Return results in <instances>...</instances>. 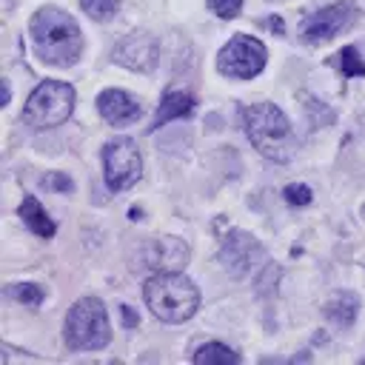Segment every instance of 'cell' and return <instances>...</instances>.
Instances as JSON below:
<instances>
[{
  "label": "cell",
  "instance_id": "obj_6",
  "mask_svg": "<svg viewBox=\"0 0 365 365\" xmlns=\"http://www.w3.org/2000/svg\"><path fill=\"white\" fill-rule=\"evenodd\" d=\"M103 168H106V182L111 191L131 188L143 174V157H140L137 143L131 137H114L111 143H106Z\"/></svg>",
  "mask_w": 365,
  "mask_h": 365
},
{
  "label": "cell",
  "instance_id": "obj_8",
  "mask_svg": "<svg viewBox=\"0 0 365 365\" xmlns=\"http://www.w3.org/2000/svg\"><path fill=\"white\" fill-rule=\"evenodd\" d=\"M140 265L151 274L157 271H182L188 262V245L177 237H157L140 245Z\"/></svg>",
  "mask_w": 365,
  "mask_h": 365
},
{
  "label": "cell",
  "instance_id": "obj_22",
  "mask_svg": "<svg viewBox=\"0 0 365 365\" xmlns=\"http://www.w3.org/2000/svg\"><path fill=\"white\" fill-rule=\"evenodd\" d=\"M46 185L54 188V191H71V180L63 177V174H48L46 177Z\"/></svg>",
  "mask_w": 365,
  "mask_h": 365
},
{
  "label": "cell",
  "instance_id": "obj_7",
  "mask_svg": "<svg viewBox=\"0 0 365 365\" xmlns=\"http://www.w3.org/2000/svg\"><path fill=\"white\" fill-rule=\"evenodd\" d=\"M265 57H268V54H265V46H262L259 40H254V37H248V34H237V37H231V40L222 46V51H220V57H217V66H220V71L228 74V77L251 80V77H257V74L262 71Z\"/></svg>",
  "mask_w": 365,
  "mask_h": 365
},
{
  "label": "cell",
  "instance_id": "obj_15",
  "mask_svg": "<svg viewBox=\"0 0 365 365\" xmlns=\"http://www.w3.org/2000/svg\"><path fill=\"white\" fill-rule=\"evenodd\" d=\"M194 362L197 365H214V362H240V354L231 351L228 345L222 342H208L202 348L194 351Z\"/></svg>",
  "mask_w": 365,
  "mask_h": 365
},
{
  "label": "cell",
  "instance_id": "obj_3",
  "mask_svg": "<svg viewBox=\"0 0 365 365\" xmlns=\"http://www.w3.org/2000/svg\"><path fill=\"white\" fill-rule=\"evenodd\" d=\"M242 128L248 140L271 160L285 163L291 157V123L274 103H257L242 108Z\"/></svg>",
  "mask_w": 365,
  "mask_h": 365
},
{
  "label": "cell",
  "instance_id": "obj_9",
  "mask_svg": "<svg viewBox=\"0 0 365 365\" xmlns=\"http://www.w3.org/2000/svg\"><path fill=\"white\" fill-rule=\"evenodd\" d=\"M220 259L228 271H234V277H242V274H251L265 259V254H262V245L254 237H248L245 231H231L222 240Z\"/></svg>",
  "mask_w": 365,
  "mask_h": 365
},
{
  "label": "cell",
  "instance_id": "obj_24",
  "mask_svg": "<svg viewBox=\"0 0 365 365\" xmlns=\"http://www.w3.org/2000/svg\"><path fill=\"white\" fill-rule=\"evenodd\" d=\"M123 314H125V325H134V314L128 308H123Z\"/></svg>",
  "mask_w": 365,
  "mask_h": 365
},
{
  "label": "cell",
  "instance_id": "obj_12",
  "mask_svg": "<svg viewBox=\"0 0 365 365\" xmlns=\"http://www.w3.org/2000/svg\"><path fill=\"white\" fill-rule=\"evenodd\" d=\"M97 111H100L103 120L111 123V125H128V123H134V120L143 114L140 103L131 100V97H128L125 91H120V88L103 91V94L97 97Z\"/></svg>",
  "mask_w": 365,
  "mask_h": 365
},
{
  "label": "cell",
  "instance_id": "obj_5",
  "mask_svg": "<svg viewBox=\"0 0 365 365\" xmlns=\"http://www.w3.org/2000/svg\"><path fill=\"white\" fill-rule=\"evenodd\" d=\"M71 111H74V88L60 80H46L29 94L23 120L34 128H51L60 125Z\"/></svg>",
  "mask_w": 365,
  "mask_h": 365
},
{
  "label": "cell",
  "instance_id": "obj_18",
  "mask_svg": "<svg viewBox=\"0 0 365 365\" xmlns=\"http://www.w3.org/2000/svg\"><path fill=\"white\" fill-rule=\"evenodd\" d=\"M80 6H83V11L91 17V20H108V17H114L117 14V9H120V0H80Z\"/></svg>",
  "mask_w": 365,
  "mask_h": 365
},
{
  "label": "cell",
  "instance_id": "obj_21",
  "mask_svg": "<svg viewBox=\"0 0 365 365\" xmlns=\"http://www.w3.org/2000/svg\"><path fill=\"white\" fill-rule=\"evenodd\" d=\"M285 200H288L291 205H308V202H311V188L302 185V182L288 185V188H285Z\"/></svg>",
  "mask_w": 365,
  "mask_h": 365
},
{
  "label": "cell",
  "instance_id": "obj_1",
  "mask_svg": "<svg viewBox=\"0 0 365 365\" xmlns=\"http://www.w3.org/2000/svg\"><path fill=\"white\" fill-rule=\"evenodd\" d=\"M34 51L48 66H71L83 51V34L71 14L63 9L46 6L31 17Z\"/></svg>",
  "mask_w": 365,
  "mask_h": 365
},
{
  "label": "cell",
  "instance_id": "obj_19",
  "mask_svg": "<svg viewBox=\"0 0 365 365\" xmlns=\"http://www.w3.org/2000/svg\"><path fill=\"white\" fill-rule=\"evenodd\" d=\"M6 294H9L11 299H17V302H23V305H37V302L43 299V291H40L37 285H31V282H20V285H9V288H6Z\"/></svg>",
  "mask_w": 365,
  "mask_h": 365
},
{
  "label": "cell",
  "instance_id": "obj_20",
  "mask_svg": "<svg viewBox=\"0 0 365 365\" xmlns=\"http://www.w3.org/2000/svg\"><path fill=\"white\" fill-rule=\"evenodd\" d=\"M208 6H211V11H214L217 17L231 20V17H237V14H240L242 0H208Z\"/></svg>",
  "mask_w": 365,
  "mask_h": 365
},
{
  "label": "cell",
  "instance_id": "obj_16",
  "mask_svg": "<svg viewBox=\"0 0 365 365\" xmlns=\"http://www.w3.org/2000/svg\"><path fill=\"white\" fill-rule=\"evenodd\" d=\"M325 314H328L336 325H351V319H354V314H356V297H354V294H336V297L328 302Z\"/></svg>",
  "mask_w": 365,
  "mask_h": 365
},
{
  "label": "cell",
  "instance_id": "obj_17",
  "mask_svg": "<svg viewBox=\"0 0 365 365\" xmlns=\"http://www.w3.org/2000/svg\"><path fill=\"white\" fill-rule=\"evenodd\" d=\"M339 68H342L345 77H359V74H365V60L359 57V48H356V46H345V48L339 51Z\"/></svg>",
  "mask_w": 365,
  "mask_h": 365
},
{
  "label": "cell",
  "instance_id": "obj_4",
  "mask_svg": "<svg viewBox=\"0 0 365 365\" xmlns=\"http://www.w3.org/2000/svg\"><path fill=\"white\" fill-rule=\"evenodd\" d=\"M66 342L74 351H100L108 345V317L97 297H83L71 305L66 317Z\"/></svg>",
  "mask_w": 365,
  "mask_h": 365
},
{
  "label": "cell",
  "instance_id": "obj_23",
  "mask_svg": "<svg viewBox=\"0 0 365 365\" xmlns=\"http://www.w3.org/2000/svg\"><path fill=\"white\" fill-rule=\"evenodd\" d=\"M268 26H271V29H277V31H282V20H279V17H271V20H268Z\"/></svg>",
  "mask_w": 365,
  "mask_h": 365
},
{
  "label": "cell",
  "instance_id": "obj_13",
  "mask_svg": "<svg viewBox=\"0 0 365 365\" xmlns=\"http://www.w3.org/2000/svg\"><path fill=\"white\" fill-rule=\"evenodd\" d=\"M191 111H194V97H191V91H185V88H168V91L163 94L160 106H157L154 128H160V125H165V123H171V120H177V117H188Z\"/></svg>",
  "mask_w": 365,
  "mask_h": 365
},
{
  "label": "cell",
  "instance_id": "obj_14",
  "mask_svg": "<svg viewBox=\"0 0 365 365\" xmlns=\"http://www.w3.org/2000/svg\"><path fill=\"white\" fill-rule=\"evenodd\" d=\"M20 217L26 222V228H31L37 237H54V222L48 220V214L43 211V205L34 197H23L20 202Z\"/></svg>",
  "mask_w": 365,
  "mask_h": 365
},
{
  "label": "cell",
  "instance_id": "obj_2",
  "mask_svg": "<svg viewBox=\"0 0 365 365\" xmlns=\"http://www.w3.org/2000/svg\"><path fill=\"white\" fill-rule=\"evenodd\" d=\"M143 297L151 308V314L163 322H185L200 308V291L197 285L180 274V271H157L145 279Z\"/></svg>",
  "mask_w": 365,
  "mask_h": 365
},
{
  "label": "cell",
  "instance_id": "obj_10",
  "mask_svg": "<svg viewBox=\"0 0 365 365\" xmlns=\"http://www.w3.org/2000/svg\"><path fill=\"white\" fill-rule=\"evenodd\" d=\"M351 20V6L348 3H336V6H328V9H319L314 14L305 17L302 23V40L305 43H325L331 37H336Z\"/></svg>",
  "mask_w": 365,
  "mask_h": 365
},
{
  "label": "cell",
  "instance_id": "obj_11",
  "mask_svg": "<svg viewBox=\"0 0 365 365\" xmlns=\"http://www.w3.org/2000/svg\"><path fill=\"white\" fill-rule=\"evenodd\" d=\"M157 40L145 31H137V34H128L117 43L114 48V63L125 66V68H134V71H151L154 63H157Z\"/></svg>",
  "mask_w": 365,
  "mask_h": 365
}]
</instances>
